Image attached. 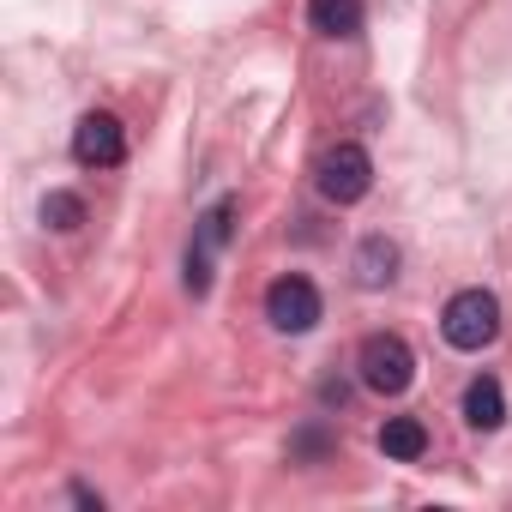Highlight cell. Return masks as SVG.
I'll return each instance as SVG.
<instances>
[{
  "mask_svg": "<svg viewBox=\"0 0 512 512\" xmlns=\"http://www.w3.org/2000/svg\"><path fill=\"white\" fill-rule=\"evenodd\" d=\"M205 290H211V253L193 241L187 247V296H205Z\"/></svg>",
  "mask_w": 512,
  "mask_h": 512,
  "instance_id": "cell-13",
  "label": "cell"
},
{
  "mask_svg": "<svg viewBox=\"0 0 512 512\" xmlns=\"http://www.w3.org/2000/svg\"><path fill=\"white\" fill-rule=\"evenodd\" d=\"M440 332H446L452 350H482V344H494V338H500V302H494V290H458V296L446 302V314H440Z\"/></svg>",
  "mask_w": 512,
  "mask_h": 512,
  "instance_id": "cell-1",
  "label": "cell"
},
{
  "mask_svg": "<svg viewBox=\"0 0 512 512\" xmlns=\"http://www.w3.org/2000/svg\"><path fill=\"white\" fill-rule=\"evenodd\" d=\"M266 320H272L278 332H290V338L314 332V326H320V290H314L302 272L278 278V284L266 290Z\"/></svg>",
  "mask_w": 512,
  "mask_h": 512,
  "instance_id": "cell-4",
  "label": "cell"
},
{
  "mask_svg": "<svg viewBox=\"0 0 512 512\" xmlns=\"http://www.w3.org/2000/svg\"><path fill=\"white\" fill-rule=\"evenodd\" d=\"M464 422L482 428V434H494V428L506 422V392H500L494 374H476V380L464 386Z\"/></svg>",
  "mask_w": 512,
  "mask_h": 512,
  "instance_id": "cell-6",
  "label": "cell"
},
{
  "mask_svg": "<svg viewBox=\"0 0 512 512\" xmlns=\"http://www.w3.org/2000/svg\"><path fill=\"white\" fill-rule=\"evenodd\" d=\"M43 223L61 229V235L79 229V223H85V199H79V193H49V199H43Z\"/></svg>",
  "mask_w": 512,
  "mask_h": 512,
  "instance_id": "cell-11",
  "label": "cell"
},
{
  "mask_svg": "<svg viewBox=\"0 0 512 512\" xmlns=\"http://www.w3.org/2000/svg\"><path fill=\"white\" fill-rule=\"evenodd\" d=\"M314 181H320V193H326L332 205H356V199L374 187V157H368L356 139H338V145L320 157Z\"/></svg>",
  "mask_w": 512,
  "mask_h": 512,
  "instance_id": "cell-2",
  "label": "cell"
},
{
  "mask_svg": "<svg viewBox=\"0 0 512 512\" xmlns=\"http://www.w3.org/2000/svg\"><path fill=\"white\" fill-rule=\"evenodd\" d=\"M320 398H326V404H344V398H350V386H344V380H326V386H320Z\"/></svg>",
  "mask_w": 512,
  "mask_h": 512,
  "instance_id": "cell-15",
  "label": "cell"
},
{
  "mask_svg": "<svg viewBox=\"0 0 512 512\" xmlns=\"http://www.w3.org/2000/svg\"><path fill=\"white\" fill-rule=\"evenodd\" d=\"M356 368H362V386L380 392V398H398V392L416 380V356H410V344L392 338V332H374V338L362 344Z\"/></svg>",
  "mask_w": 512,
  "mask_h": 512,
  "instance_id": "cell-3",
  "label": "cell"
},
{
  "mask_svg": "<svg viewBox=\"0 0 512 512\" xmlns=\"http://www.w3.org/2000/svg\"><path fill=\"white\" fill-rule=\"evenodd\" d=\"M392 278H398V247L386 235H362V247H356V284L362 290H386Z\"/></svg>",
  "mask_w": 512,
  "mask_h": 512,
  "instance_id": "cell-7",
  "label": "cell"
},
{
  "mask_svg": "<svg viewBox=\"0 0 512 512\" xmlns=\"http://www.w3.org/2000/svg\"><path fill=\"white\" fill-rule=\"evenodd\" d=\"M308 25L320 37H356L362 31V0H308Z\"/></svg>",
  "mask_w": 512,
  "mask_h": 512,
  "instance_id": "cell-8",
  "label": "cell"
},
{
  "mask_svg": "<svg viewBox=\"0 0 512 512\" xmlns=\"http://www.w3.org/2000/svg\"><path fill=\"white\" fill-rule=\"evenodd\" d=\"M229 223H235V199H217V205L199 217V247H205V253H217V247L229 241Z\"/></svg>",
  "mask_w": 512,
  "mask_h": 512,
  "instance_id": "cell-12",
  "label": "cell"
},
{
  "mask_svg": "<svg viewBox=\"0 0 512 512\" xmlns=\"http://www.w3.org/2000/svg\"><path fill=\"white\" fill-rule=\"evenodd\" d=\"M380 452L398 458V464H416V458L428 452V428H422L416 416H392V422L380 428Z\"/></svg>",
  "mask_w": 512,
  "mask_h": 512,
  "instance_id": "cell-9",
  "label": "cell"
},
{
  "mask_svg": "<svg viewBox=\"0 0 512 512\" xmlns=\"http://www.w3.org/2000/svg\"><path fill=\"white\" fill-rule=\"evenodd\" d=\"M73 157L85 163V169H115L121 157H127V133H121V121L115 115H85L79 127H73Z\"/></svg>",
  "mask_w": 512,
  "mask_h": 512,
  "instance_id": "cell-5",
  "label": "cell"
},
{
  "mask_svg": "<svg viewBox=\"0 0 512 512\" xmlns=\"http://www.w3.org/2000/svg\"><path fill=\"white\" fill-rule=\"evenodd\" d=\"M73 506H85V512H103V494H91L85 482H73Z\"/></svg>",
  "mask_w": 512,
  "mask_h": 512,
  "instance_id": "cell-14",
  "label": "cell"
},
{
  "mask_svg": "<svg viewBox=\"0 0 512 512\" xmlns=\"http://www.w3.org/2000/svg\"><path fill=\"white\" fill-rule=\"evenodd\" d=\"M332 446H338V440H332V428H326V422H308V428H296V440H290V458H296V464H320Z\"/></svg>",
  "mask_w": 512,
  "mask_h": 512,
  "instance_id": "cell-10",
  "label": "cell"
}]
</instances>
